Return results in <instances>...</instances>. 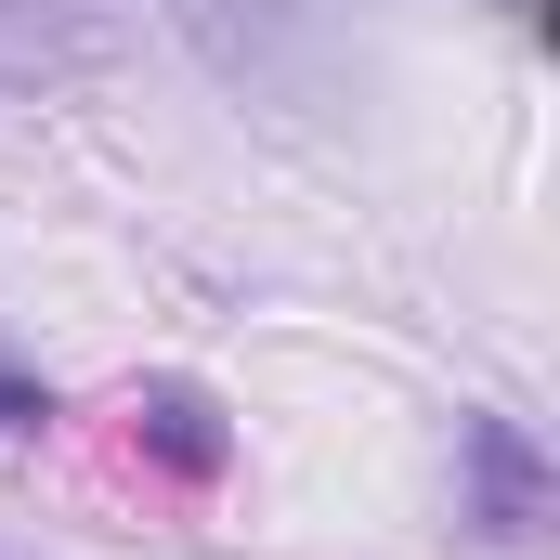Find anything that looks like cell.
<instances>
[{
	"instance_id": "1",
	"label": "cell",
	"mask_w": 560,
	"mask_h": 560,
	"mask_svg": "<svg viewBox=\"0 0 560 560\" xmlns=\"http://www.w3.org/2000/svg\"><path fill=\"white\" fill-rule=\"evenodd\" d=\"M170 26L209 52V79H235L248 105H287V118H339L365 92L339 0H170Z\"/></svg>"
},
{
	"instance_id": "2",
	"label": "cell",
	"mask_w": 560,
	"mask_h": 560,
	"mask_svg": "<svg viewBox=\"0 0 560 560\" xmlns=\"http://www.w3.org/2000/svg\"><path fill=\"white\" fill-rule=\"evenodd\" d=\"M131 443L156 456V469H170V482H222V456H235V443H222V405H209L196 378H143Z\"/></svg>"
},
{
	"instance_id": "3",
	"label": "cell",
	"mask_w": 560,
	"mask_h": 560,
	"mask_svg": "<svg viewBox=\"0 0 560 560\" xmlns=\"http://www.w3.org/2000/svg\"><path fill=\"white\" fill-rule=\"evenodd\" d=\"M456 443H469V482H482V535L522 548V535L548 522V469H535V443H522L509 418H469Z\"/></svg>"
},
{
	"instance_id": "4",
	"label": "cell",
	"mask_w": 560,
	"mask_h": 560,
	"mask_svg": "<svg viewBox=\"0 0 560 560\" xmlns=\"http://www.w3.org/2000/svg\"><path fill=\"white\" fill-rule=\"evenodd\" d=\"M26 430H52V378L0 352V443H26Z\"/></svg>"
}]
</instances>
